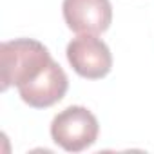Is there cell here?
Returning <instances> with one entry per match:
<instances>
[{
	"label": "cell",
	"mask_w": 154,
	"mask_h": 154,
	"mask_svg": "<svg viewBox=\"0 0 154 154\" xmlns=\"http://www.w3.org/2000/svg\"><path fill=\"white\" fill-rule=\"evenodd\" d=\"M53 62L47 47L33 38H17L0 45V82L2 91L26 87L35 82Z\"/></svg>",
	"instance_id": "1"
},
{
	"label": "cell",
	"mask_w": 154,
	"mask_h": 154,
	"mask_svg": "<svg viewBox=\"0 0 154 154\" xmlns=\"http://www.w3.org/2000/svg\"><path fill=\"white\" fill-rule=\"evenodd\" d=\"M100 132L96 116L82 105H71L60 111L51 122V138L67 152L89 149Z\"/></svg>",
	"instance_id": "2"
},
{
	"label": "cell",
	"mask_w": 154,
	"mask_h": 154,
	"mask_svg": "<svg viewBox=\"0 0 154 154\" xmlns=\"http://www.w3.org/2000/svg\"><path fill=\"white\" fill-rule=\"evenodd\" d=\"M67 62L76 74L87 80H100L112 69V54L96 35H78L67 44Z\"/></svg>",
	"instance_id": "3"
},
{
	"label": "cell",
	"mask_w": 154,
	"mask_h": 154,
	"mask_svg": "<svg viewBox=\"0 0 154 154\" xmlns=\"http://www.w3.org/2000/svg\"><path fill=\"white\" fill-rule=\"evenodd\" d=\"M63 20L78 35H100L112 22V6L109 0H63Z\"/></svg>",
	"instance_id": "4"
},
{
	"label": "cell",
	"mask_w": 154,
	"mask_h": 154,
	"mask_svg": "<svg viewBox=\"0 0 154 154\" xmlns=\"http://www.w3.org/2000/svg\"><path fill=\"white\" fill-rule=\"evenodd\" d=\"M69 89V80L65 71L53 60L47 69L38 78L26 87L18 89L20 98L35 109H47L54 103H58Z\"/></svg>",
	"instance_id": "5"
}]
</instances>
